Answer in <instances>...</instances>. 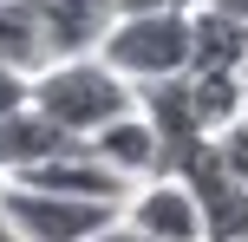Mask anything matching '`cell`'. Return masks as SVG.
<instances>
[{"mask_svg": "<svg viewBox=\"0 0 248 242\" xmlns=\"http://www.w3.org/2000/svg\"><path fill=\"white\" fill-rule=\"evenodd\" d=\"M33 105L65 131V138L85 144L92 131H105L111 118L137 112V85L118 79L98 52H65V59H46L33 72Z\"/></svg>", "mask_w": 248, "mask_h": 242, "instance_id": "1", "label": "cell"}, {"mask_svg": "<svg viewBox=\"0 0 248 242\" xmlns=\"http://www.w3.org/2000/svg\"><path fill=\"white\" fill-rule=\"evenodd\" d=\"M98 59L131 85H163L189 72V13H118Z\"/></svg>", "mask_w": 248, "mask_h": 242, "instance_id": "2", "label": "cell"}, {"mask_svg": "<svg viewBox=\"0 0 248 242\" xmlns=\"http://www.w3.org/2000/svg\"><path fill=\"white\" fill-rule=\"evenodd\" d=\"M0 210H7L20 242H98L118 223V203L59 196V190H39V183H0Z\"/></svg>", "mask_w": 248, "mask_h": 242, "instance_id": "3", "label": "cell"}, {"mask_svg": "<svg viewBox=\"0 0 248 242\" xmlns=\"http://www.w3.org/2000/svg\"><path fill=\"white\" fill-rule=\"evenodd\" d=\"M118 223L137 229V236H150V242H209L202 196L189 190V177H176V170H163V177H150V183H131Z\"/></svg>", "mask_w": 248, "mask_h": 242, "instance_id": "4", "label": "cell"}, {"mask_svg": "<svg viewBox=\"0 0 248 242\" xmlns=\"http://www.w3.org/2000/svg\"><path fill=\"white\" fill-rule=\"evenodd\" d=\"M85 144L118 170L124 183H150V177H163V170H176V164H170V144H163V131L150 125L144 105H137V112H124V118H111L105 131H92Z\"/></svg>", "mask_w": 248, "mask_h": 242, "instance_id": "5", "label": "cell"}, {"mask_svg": "<svg viewBox=\"0 0 248 242\" xmlns=\"http://www.w3.org/2000/svg\"><path fill=\"white\" fill-rule=\"evenodd\" d=\"M65 144H78V138H65L59 125H52L39 105H26V112H13V118H0V183H20V177H33L46 157H59Z\"/></svg>", "mask_w": 248, "mask_h": 242, "instance_id": "6", "label": "cell"}, {"mask_svg": "<svg viewBox=\"0 0 248 242\" xmlns=\"http://www.w3.org/2000/svg\"><path fill=\"white\" fill-rule=\"evenodd\" d=\"M33 7H39V20H46L52 59H65V52H98V39L111 33L124 0H33Z\"/></svg>", "mask_w": 248, "mask_h": 242, "instance_id": "7", "label": "cell"}, {"mask_svg": "<svg viewBox=\"0 0 248 242\" xmlns=\"http://www.w3.org/2000/svg\"><path fill=\"white\" fill-rule=\"evenodd\" d=\"M242 65H248V20H235L216 0L189 13V72H242Z\"/></svg>", "mask_w": 248, "mask_h": 242, "instance_id": "8", "label": "cell"}, {"mask_svg": "<svg viewBox=\"0 0 248 242\" xmlns=\"http://www.w3.org/2000/svg\"><path fill=\"white\" fill-rule=\"evenodd\" d=\"M52 59L46 20H39L33 0H0V65H20V72H39Z\"/></svg>", "mask_w": 248, "mask_h": 242, "instance_id": "9", "label": "cell"}, {"mask_svg": "<svg viewBox=\"0 0 248 242\" xmlns=\"http://www.w3.org/2000/svg\"><path fill=\"white\" fill-rule=\"evenodd\" d=\"M209 151H216V164H222L235 183H248V112H242L229 131H216V138H209Z\"/></svg>", "mask_w": 248, "mask_h": 242, "instance_id": "10", "label": "cell"}, {"mask_svg": "<svg viewBox=\"0 0 248 242\" xmlns=\"http://www.w3.org/2000/svg\"><path fill=\"white\" fill-rule=\"evenodd\" d=\"M33 105V72H20V65H0V118L26 112Z\"/></svg>", "mask_w": 248, "mask_h": 242, "instance_id": "11", "label": "cell"}, {"mask_svg": "<svg viewBox=\"0 0 248 242\" xmlns=\"http://www.w3.org/2000/svg\"><path fill=\"white\" fill-rule=\"evenodd\" d=\"M209 0H124V13H202Z\"/></svg>", "mask_w": 248, "mask_h": 242, "instance_id": "12", "label": "cell"}, {"mask_svg": "<svg viewBox=\"0 0 248 242\" xmlns=\"http://www.w3.org/2000/svg\"><path fill=\"white\" fill-rule=\"evenodd\" d=\"M105 242H150V236H137V229H124V223H111V229H105Z\"/></svg>", "mask_w": 248, "mask_h": 242, "instance_id": "13", "label": "cell"}, {"mask_svg": "<svg viewBox=\"0 0 248 242\" xmlns=\"http://www.w3.org/2000/svg\"><path fill=\"white\" fill-rule=\"evenodd\" d=\"M216 7H229L235 20H248V0H216Z\"/></svg>", "mask_w": 248, "mask_h": 242, "instance_id": "14", "label": "cell"}, {"mask_svg": "<svg viewBox=\"0 0 248 242\" xmlns=\"http://www.w3.org/2000/svg\"><path fill=\"white\" fill-rule=\"evenodd\" d=\"M0 242H20V236H13V223H7V210H0Z\"/></svg>", "mask_w": 248, "mask_h": 242, "instance_id": "15", "label": "cell"}, {"mask_svg": "<svg viewBox=\"0 0 248 242\" xmlns=\"http://www.w3.org/2000/svg\"><path fill=\"white\" fill-rule=\"evenodd\" d=\"M242 85H248V65H242Z\"/></svg>", "mask_w": 248, "mask_h": 242, "instance_id": "16", "label": "cell"}, {"mask_svg": "<svg viewBox=\"0 0 248 242\" xmlns=\"http://www.w3.org/2000/svg\"><path fill=\"white\" fill-rule=\"evenodd\" d=\"M98 242H105V236H98Z\"/></svg>", "mask_w": 248, "mask_h": 242, "instance_id": "17", "label": "cell"}]
</instances>
